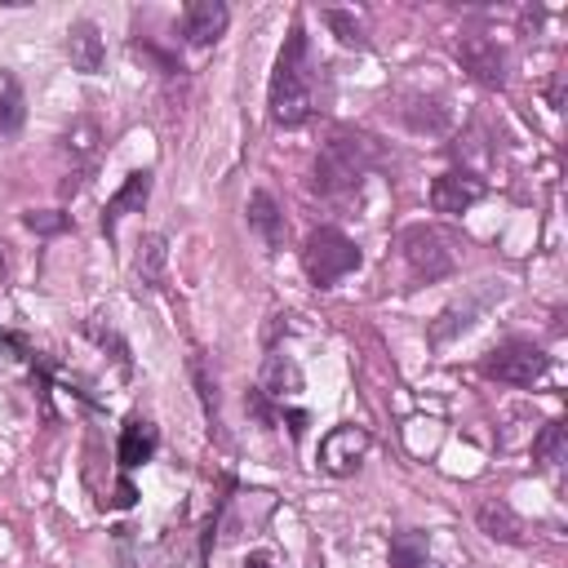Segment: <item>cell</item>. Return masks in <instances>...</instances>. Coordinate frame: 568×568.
<instances>
[{
	"label": "cell",
	"instance_id": "1",
	"mask_svg": "<svg viewBox=\"0 0 568 568\" xmlns=\"http://www.w3.org/2000/svg\"><path fill=\"white\" fill-rule=\"evenodd\" d=\"M315 106V89H311V53H306V36L302 27L288 31L280 58H275V75H271V120L280 129H297Z\"/></svg>",
	"mask_w": 568,
	"mask_h": 568
},
{
	"label": "cell",
	"instance_id": "2",
	"mask_svg": "<svg viewBox=\"0 0 568 568\" xmlns=\"http://www.w3.org/2000/svg\"><path fill=\"white\" fill-rule=\"evenodd\" d=\"M377 160V146L364 138V133H351V129H337L324 151L315 155V169H311V186L320 195H346L359 186V178L373 169Z\"/></svg>",
	"mask_w": 568,
	"mask_h": 568
},
{
	"label": "cell",
	"instance_id": "3",
	"mask_svg": "<svg viewBox=\"0 0 568 568\" xmlns=\"http://www.w3.org/2000/svg\"><path fill=\"white\" fill-rule=\"evenodd\" d=\"M302 266H306V275H311L320 288H328V284L346 280V275L359 266V244H355L351 235H342L337 226H320V231L306 235Z\"/></svg>",
	"mask_w": 568,
	"mask_h": 568
},
{
	"label": "cell",
	"instance_id": "4",
	"mask_svg": "<svg viewBox=\"0 0 568 568\" xmlns=\"http://www.w3.org/2000/svg\"><path fill=\"white\" fill-rule=\"evenodd\" d=\"M399 253H404V262H408V271H413L417 280H444V275L457 266L448 240H444L435 226H426V222L404 226V235H399Z\"/></svg>",
	"mask_w": 568,
	"mask_h": 568
},
{
	"label": "cell",
	"instance_id": "5",
	"mask_svg": "<svg viewBox=\"0 0 568 568\" xmlns=\"http://www.w3.org/2000/svg\"><path fill=\"white\" fill-rule=\"evenodd\" d=\"M546 368H550V355L532 342H501L484 359V373L506 382V386H532L537 377H546Z\"/></svg>",
	"mask_w": 568,
	"mask_h": 568
},
{
	"label": "cell",
	"instance_id": "6",
	"mask_svg": "<svg viewBox=\"0 0 568 568\" xmlns=\"http://www.w3.org/2000/svg\"><path fill=\"white\" fill-rule=\"evenodd\" d=\"M453 53H457V62H462V71H466L470 80H479V84H488V89H497V84L506 80V49H501L493 36L466 31V36H457Z\"/></svg>",
	"mask_w": 568,
	"mask_h": 568
},
{
	"label": "cell",
	"instance_id": "7",
	"mask_svg": "<svg viewBox=\"0 0 568 568\" xmlns=\"http://www.w3.org/2000/svg\"><path fill=\"white\" fill-rule=\"evenodd\" d=\"M368 453V430L364 426H333L320 439V470L328 475H351Z\"/></svg>",
	"mask_w": 568,
	"mask_h": 568
},
{
	"label": "cell",
	"instance_id": "8",
	"mask_svg": "<svg viewBox=\"0 0 568 568\" xmlns=\"http://www.w3.org/2000/svg\"><path fill=\"white\" fill-rule=\"evenodd\" d=\"M479 195H484V182L466 169H448L430 182V209L435 213H466Z\"/></svg>",
	"mask_w": 568,
	"mask_h": 568
},
{
	"label": "cell",
	"instance_id": "9",
	"mask_svg": "<svg viewBox=\"0 0 568 568\" xmlns=\"http://www.w3.org/2000/svg\"><path fill=\"white\" fill-rule=\"evenodd\" d=\"M226 22H231V13L222 0H191L182 9V36H186V44H200V49L213 44L226 31Z\"/></svg>",
	"mask_w": 568,
	"mask_h": 568
},
{
	"label": "cell",
	"instance_id": "10",
	"mask_svg": "<svg viewBox=\"0 0 568 568\" xmlns=\"http://www.w3.org/2000/svg\"><path fill=\"white\" fill-rule=\"evenodd\" d=\"M67 58H71V67L84 71V75H98V71H102V62H106V40H102L98 22L80 18V22L67 27Z\"/></svg>",
	"mask_w": 568,
	"mask_h": 568
},
{
	"label": "cell",
	"instance_id": "11",
	"mask_svg": "<svg viewBox=\"0 0 568 568\" xmlns=\"http://www.w3.org/2000/svg\"><path fill=\"white\" fill-rule=\"evenodd\" d=\"M155 448H160V430H155V422H146V417H129V422L120 426L115 457H120V466H124V470H133V466H142V462H151V457H155Z\"/></svg>",
	"mask_w": 568,
	"mask_h": 568
},
{
	"label": "cell",
	"instance_id": "12",
	"mask_svg": "<svg viewBox=\"0 0 568 568\" xmlns=\"http://www.w3.org/2000/svg\"><path fill=\"white\" fill-rule=\"evenodd\" d=\"M475 524H479V532H488L493 541H506V546H524V541H528L524 519H519L506 501H479V506H475Z\"/></svg>",
	"mask_w": 568,
	"mask_h": 568
},
{
	"label": "cell",
	"instance_id": "13",
	"mask_svg": "<svg viewBox=\"0 0 568 568\" xmlns=\"http://www.w3.org/2000/svg\"><path fill=\"white\" fill-rule=\"evenodd\" d=\"M262 395H271V399H297L302 395V368L288 359V355H266V364H262V386H257Z\"/></svg>",
	"mask_w": 568,
	"mask_h": 568
},
{
	"label": "cell",
	"instance_id": "14",
	"mask_svg": "<svg viewBox=\"0 0 568 568\" xmlns=\"http://www.w3.org/2000/svg\"><path fill=\"white\" fill-rule=\"evenodd\" d=\"M248 226L262 235L266 248H280L284 244V213H280V204H275L271 191H253L248 195Z\"/></svg>",
	"mask_w": 568,
	"mask_h": 568
},
{
	"label": "cell",
	"instance_id": "15",
	"mask_svg": "<svg viewBox=\"0 0 568 568\" xmlns=\"http://www.w3.org/2000/svg\"><path fill=\"white\" fill-rule=\"evenodd\" d=\"M146 195H151V173H129L124 186H120V191L106 200V209H102V226H106V235L115 231V222H120L129 209H142Z\"/></svg>",
	"mask_w": 568,
	"mask_h": 568
},
{
	"label": "cell",
	"instance_id": "16",
	"mask_svg": "<svg viewBox=\"0 0 568 568\" xmlns=\"http://www.w3.org/2000/svg\"><path fill=\"white\" fill-rule=\"evenodd\" d=\"M404 115V124L408 129H417V133H444L448 129V106H444V98H426V93H417V98H408V106L399 111Z\"/></svg>",
	"mask_w": 568,
	"mask_h": 568
},
{
	"label": "cell",
	"instance_id": "17",
	"mask_svg": "<svg viewBox=\"0 0 568 568\" xmlns=\"http://www.w3.org/2000/svg\"><path fill=\"white\" fill-rule=\"evenodd\" d=\"M27 120V98H22V80L13 71H0V138H13Z\"/></svg>",
	"mask_w": 568,
	"mask_h": 568
},
{
	"label": "cell",
	"instance_id": "18",
	"mask_svg": "<svg viewBox=\"0 0 568 568\" xmlns=\"http://www.w3.org/2000/svg\"><path fill=\"white\" fill-rule=\"evenodd\" d=\"M98 142H102V133H98V124L93 120H75L67 133H62V151H67V160L71 164H93V155H98Z\"/></svg>",
	"mask_w": 568,
	"mask_h": 568
},
{
	"label": "cell",
	"instance_id": "19",
	"mask_svg": "<svg viewBox=\"0 0 568 568\" xmlns=\"http://www.w3.org/2000/svg\"><path fill=\"white\" fill-rule=\"evenodd\" d=\"M564 444H568L564 422H546V426H541V435L532 439V453H537V462H541V466H559V462H564Z\"/></svg>",
	"mask_w": 568,
	"mask_h": 568
},
{
	"label": "cell",
	"instance_id": "20",
	"mask_svg": "<svg viewBox=\"0 0 568 568\" xmlns=\"http://www.w3.org/2000/svg\"><path fill=\"white\" fill-rule=\"evenodd\" d=\"M390 568H435V564L426 559V546L413 532H399L390 546Z\"/></svg>",
	"mask_w": 568,
	"mask_h": 568
},
{
	"label": "cell",
	"instance_id": "21",
	"mask_svg": "<svg viewBox=\"0 0 568 568\" xmlns=\"http://www.w3.org/2000/svg\"><path fill=\"white\" fill-rule=\"evenodd\" d=\"M324 22L337 31V40H342L346 49H368V40H364V27L355 22V13H346V9H324Z\"/></svg>",
	"mask_w": 568,
	"mask_h": 568
},
{
	"label": "cell",
	"instance_id": "22",
	"mask_svg": "<svg viewBox=\"0 0 568 568\" xmlns=\"http://www.w3.org/2000/svg\"><path fill=\"white\" fill-rule=\"evenodd\" d=\"M160 266H164V235H146L142 253H138V275L146 284H160Z\"/></svg>",
	"mask_w": 568,
	"mask_h": 568
},
{
	"label": "cell",
	"instance_id": "23",
	"mask_svg": "<svg viewBox=\"0 0 568 568\" xmlns=\"http://www.w3.org/2000/svg\"><path fill=\"white\" fill-rule=\"evenodd\" d=\"M27 226L40 231V235H53V231L67 226V217H62V213H27Z\"/></svg>",
	"mask_w": 568,
	"mask_h": 568
},
{
	"label": "cell",
	"instance_id": "24",
	"mask_svg": "<svg viewBox=\"0 0 568 568\" xmlns=\"http://www.w3.org/2000/svg\"><path fill=\"white\" fill-rule=\"evenodd\" d=\"M244 568H280V564H275V559H271L266 550H253V555L244 559Z\"/></svg>",
	"mask_w": 568,
	"mask_h": 568
},
{
	"label": "cell",
	"instance_id": "25",
	"mask_svg": "<svg viewBox=\"0 0 568 568\" xmlns=\"http://www.w3.org/2000/svg\"><path fill=\"white\" fill-rule=\"evenodd\" d=\"M0 280H4V253H0Z\"/></svg>",
	"mask_w": 568,
	"mask_h": 568
}]
</instances>
